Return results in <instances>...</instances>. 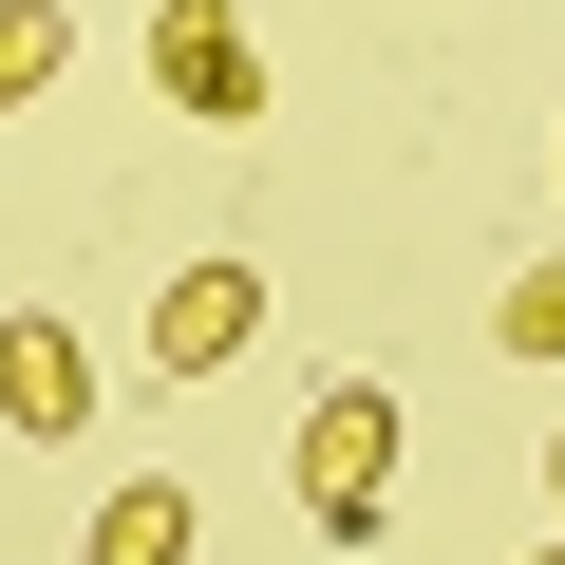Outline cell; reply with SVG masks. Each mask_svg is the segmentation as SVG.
<instances>
[{
    "label": "cell",
    "mask_w": 565,
    "mask_h": 565,
    "mask_svg": "<svg viewBox=\"0 0 565 565\" xmlns=\"http://www.w3.org/2000/svg\"><path fill=\"white\" fill-rule=\"evenodd\" d=\"M396 452H415L396 396H377V377H321V396H302V527H321V546H377V527H396Z\"/></svg>",
    "instance_id": "cell-1"
},
{
    "label": "cell",
    "mask_w": 565,
    "mask_h": 565,
    "mask_svg": "<svg viewBox=\"0 0 565 565\" xmlns=\"http://www.w3.org/2000/svg\"><path fill=\"white\" fill-rule=\"evenodd\" d=\"M151 95L189 132H264V39H245V0H151Z\"/></svg>",
    "instance_id": "cell-2"
},
{
    "label": "cell",
    "mask_w": 565,
    "mask_h": 565,
    "mask_svg": "<svg viewBox=\"0 0 565 565\" xmlns=\"http://www.w3.org/2000/svg\"><path fill=\"white\" fill-rule=\"evenodd\" d=\"M245 340H264V264H245V245H207V264L151 282V377H226Z\"/></svg>",
    "instance_id": "cell-3"
},
{
    "label": "cell",
    "mask_w": 565,
    "mask_h": 565,
    "mask_svg": "<svg viewBox=\"0 0 565 565\" xmlns=\"http://www.w3.org/2000/svg\"><path fill=\"white\" fill-rule=\"evenodd\" d=\"M0 434H39V452H76L95 434V359H76V321H0Z\"/></svg>",
    "instance_id": "cell-4"
},
{
    "label": "cell",
    "mask_w": 565,
    "mask_h": 565,
    "mask_svg": "<svg viewBox=\"0 0 565 565\" xmlns=\"http://www.w3.org/2000/svg\"><path fill=\"white\" fill-rule=\"evenodd\" d=\"M76 565H189V471H114V509H95Z\"/></svg>",
    "instance_id": "cell-5"
},
{
    "label": "cell",
    "mask_w": 565,
    "mask_h": 565,
    "mask_svg": "<svg viewBox=\"0 0 565 565\" xmlns=\"http://www.w3.org/2000/svg\"><path fill=\"white\" fill-rule=\"evenodd\" d=\"M76 76V20H57V0H0V114H39Z\"/></svg>",
    "instance_id": "cell-6"
},
{
    "label": "cell",
    "mask_w": 565,
    "mask_h": 565,
    "mask_svg": "<svg viewBox=\"0 0 565 565\" xmlns=\"http://www.w3.org/2000/svg\"><path fill=\"white\" fill-rule=\"evenodd\" d=\"M490 340H509V359H565V245H546L509 302H490Z\"/></svg>",
    "instance_id": "cell-7"
},
{
    "label": "cell",
    "mask_w": 565,
    "mask_h": 565,
    "mask_svg": "<svg viewBox=\"0 0 565 565\" xmlns=\"http://www.w3.org/2000/svg\"><path fill=\"white\" fill-rule=\"evenodd\" d=\"M546 527H565V434H546Z\"/></svg>",
    "instance_id": "cell-8"
},
{
    "label": "cell",
    "mask_w": 565,
    "mask_h": 565,
    "mask_svg": "<svg viewBox=\"0 0 565 565\" xmlns=\"http://www.w3.org/2000/svg\"><path fill=\"white\" fill-rule=\"evenodd\" d=\"M527 565H565V527H546V546H527Z\"/></svg>",
    "instance_id": "cell-9"
}]
</instances>
